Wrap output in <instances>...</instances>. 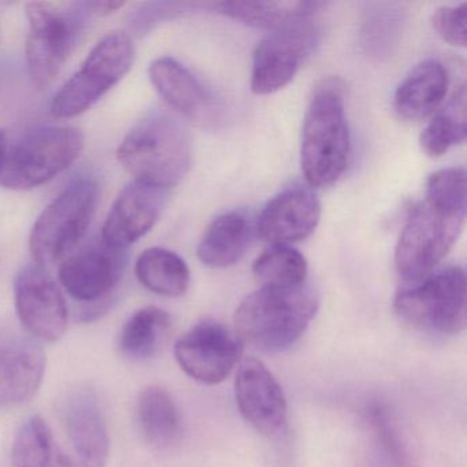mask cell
<instances>
[{"label":"cell","instance_id":"obj_3","mask_svg":"<svg viewBox=\"0 0 467 467\" xmlns=\"http://www.w3.org/2000/svg\"><path fill=\"white\" fill-rule=\"evenodd\" d=\"M117 158L135 177V182L166 191L187 176L192 149L182 125L171 117L157 113L141 119L125 136Z\"/></svg>","mask_w":467,"mask_h":467},{"label":"cell","instance_id":"obj_17","mask_svg":"<svg viewBox=\"0 0 467 467\" xmlns=\"http://www.w3.org/2000/svg\"><path fill=\"white\" fill-rule=\"evenodd\" d=\"M45 373V352L36 341L0 333V409L31 400L42 387Z\"/></svg>","mask_w":467,"mask_h":467},{"label":"cell","instance_id":"obj_27","mask_svg":"<svg viewBox=\"0 0 467 467\" xmlns=\"http://www.w3.org/2000/svg\"><path fill=\"white\" fill-rule=\"evenodd\" d=\"M171 327V317L158 307H146L136 311L119 335V349L124 357L132 360H144L154 357Z\"/></svg>","mask_w":467,"mask_h":467},{"label":"cell","instance_id":"obj_14","mask_svg":"<svg viewBox=\"0 0 467 467\" xmlns=\"http://www.w3.org/2000/svg\"><path fill=\"white\" fill-rule=\"evenodd\" d=\"M234 396L242 417L261 434L275 436L288 415L285 393L262 360L245 358L234 379Z\"/></svg>","mask_w":467,"mask_h":467},{"label":"cell","instance_id":"obj_22","mask_svg":"<svg viewBox=\"0 0 467 467\" xmlns=\"http://www.w3.org/2000/svg\"><path fill=\"white\" fill-rule=\"evenodd\" d=\"M251 228L240 213H226L215 218L202 236L198 258L206 266L225 269L237 264L250 244Z\"/></svg>","mask_w":467,"mask_h":467},{"label":"cell","instance_id":"obj_13","mask_svg":"<svg viewBox=\"0 0 467 467\" xmlns=\"http://www.w3.org/2000/svg\"><path fill=\"white\" fill-rule=\"evenodd\" d=\"M16 310L34 338L56 343L69 322L67 302L54 278L39 265H26L16 275Z\"/></svg>","mask_w":467,"mask_h":467},{"label":"cell","instance_id":"obj_8","mask_svg":"<svg viewBox=\"0 0 467 467\" xmlns=\"http://www.w3.org/2000/svg\"><path fill=\"white\" fill-rule=\"evenodd\" d=\"M133 57L132 40L124 32H111L103 37L54 98V116L73 119L86 113L128 75Z\"/></svg>","mask_w":467,"mask_h":467},{"label":"cell","instance_id":"obj_30","mask_svg":"<svg viewBox=\"0 0 467 467\" xmlns=\"http://www.w3.org/2000/svg\"><path fill=\"white\" fill-rule=\"evenodd\" d=\"M362 417L377 451L389 467H410L406 445L401 441L389 410L379 401H371L363 407Z\"/></svg>","mask_w":467,"mask_h":467},{"label":"cell","instance_id":"obj_18","mask_svg":"<svg viewBox=\"0 0 467 467\" xmlns=\"http://www.w3.org/2000/svg\"><path fill=\"white\" fill-rule=\"evenodd\" d=\"M64 420L80 467H108L110 439L97 396L91 390L70 396Z\"/></svg>","mask_w":467,"mask_h":467},{"label":"cell","instance_id":"obj_34","mask_svg":"<svg viewBox=\"0 0 467 467\" xmlns=\"http://www.w3.org/2000/svg\"><path fill=\"white\" fill-rule=\"evenodd\" d=\"M7 149H9V146H7L6 133H5L4 130H0V171H2V165H4Z\"/></svg>","mask_w":467,"mask_h":467},{"label":"cell","instance_id":"obj_28","mask_svg":"<svg viewBox=\"0 0 467 467\" xmlns=\"http://www.w3.org/2000/svg\"><path fill=\"white\" fill-rule=\"evenodd\" d=\"M253 273L262 286L295 288L307 284L308 265L292 247H273L254 262Z\"/></svg>","mask_w":467,"mask_h":467},{"label":"cell","instance_id":"obj_9","mask_svg":"<svg viewBox=\"0 0 467 467\" xmlns=\"http://www.w3.org/2000/svg\"><path fill=\"white\" fill-rule=\"evenodd\" d=\"M29 36L26 56L32 83L39 89L47 88L69 58L78 37L76 13L45 2L26 5Z\"/></svg>","mask_w":467,"mask_h":467},{"label":"cell","instance_id":"obj_29","mask_svg":"<svg viewBox=\"0 0 467 467\" xmlns=\"http://www.w3.org/2000/svg\"><path fill=\"white\" fill-rule=\"evenodd\" d=\"M54 441L50 426L39 415L26 420L12 448L15 467H48L53 463Z\"/></svg>","mask_w":467,"mask_h":467},{"label":"cell","instance_id":"obj_32","mask_svg":"<svg viewBox=\"0 0 467 467\" xmlns=\"http://www.w3.org/2000/svg\"><path fill=\"white\" fill-rule=\"evenodd\" d=\"M86 12L95 16H110L125 6L124 2H87L83 5Z\"/></svg>","mask_w":467,"mask_h":467},{"label":"cell","instance_id":"obj_26","mask_svg":"<svg viewBox=\"0 0 467 467\" xmlns=\"http://www.w3.org/2000/svg\"><path fill=\"white\" fill-rule=\"evenodd\" d=\"M404 12L396 4H366L360 23V43L368 56L384 59L400 42Z\"/></svg>","mask_w":467,"mask_h":467},{"label":"cell","instance_id":"obj_5","mask_svg":"<svg viewBox=\"0 0 467 467\" xmlns=\"http://www.w3.org/2000/svg\"><path fill=\"white\" fill-rule=\"evenodd\" d=\"M99 201L92 177L73 180L40 214L32 228L29 250L39 266L65 261L86 237Z\"/></svg>","mask_w":467,"mask_h":467},{"label":"cell","instance_id":"obj_6","mask_svg":"<svg viewBox=\"0 0 467 467\" xmlns=\"http://www.w3.org/2000/svg\"><path fill=\"white\" fill-rule=\"evenodd\" d=\"M83 150L84 136L76 128H36L7 149L0 185L7 190L28 191L47 184L69 169Z\"/></svg>","mask_w":467,"mask_h":467},{"label":"cell","instance_id":"obj_4","mask_svg":"<svg viewBox=\"0 0 467 467\" xmlns=\"http://www.w3.org/2000/svg\"><path fill=\"white\" fill-rule=\"evenodd\" d=\"M466 218V209L425 195L407 218L395 248L399 277L415 284L436 270L452 250Z\"/></svg>","mask_w":467,"mask_h":467},{"label":"cell","instance_id":"obj_12","mask_svg":"<svg viewBox=\"0 0 467 467\" xmlns=\"http://www.w3.org/2000/svg\"><path fill=\"white\" fill-rule=\"evenodd\" d=\"M243 341L220 322L203 321L177 340L174 357L185 374L202 382H223L242 359Z\"/></svg>","mask_w":467,"mask_h":467},{"label":"cell","instance_id":"obj_25","mask_svg":"<svg viewBox=\"0 0 467 467\" xmlns=\"http://www.w3.org/2000/svg\"><path fill=\"white\" fill-rule=\"evenodd\" d=\"M466 87H458L447 105L434 113L420 133V144L428 157L439 158L463 143L467 135Z\"/></svg>","mask_w":467,"mask_h":467},{"label":"cell","instance_id":"obj_11","mask_svg":"<svg viewBox=\"0 0 467 467\" xmlns=\"http://www.w3.org/2000/svg\"><path fill=\"white\" fill-rule=\"evenodd\" d=\"M319 35L313 20H306L265 37L254 53L251 91L270 95L288 86L316 50Z\"/></svg>","mask_w":467,"mask_h":467},{"label":"cell","instance_id":"obj_31","mask_svg":"<svg viewBox=\"0 0 467 467\" xmlns=\"http://www.w3.org/2000/svg\"><path fill=\"white\" fill-rule=\"evenodd\" d=\"M431 23L436 34L448 45L466 47L467 4L440 7L434 12Z\"/></svg>","mask_w":467,"mask_h":467},{"label":"cell","instance_id":"obj_16","mask_svg":"<svg viewBox=\"0 0 467 467\" xmlns=\"http://www.w3.org/2000/svg\"><path fill=\"white\" fill-rule=\"evenodd\" d=\"M321 220V203L307 188H288L267 202L258 218L259 236L273 247L307 239Z\"/></svg>","mask_w":467,"mask_h":467},{"label":"cell","instance_id":"obj_10","mask_svg":"<svg viewBox=\"0 0 467 467\" xmlns=\"http://www.w3.org/2000/svg\"><path fill=\"white\" fill-rule=\"evenodd\" d=\"M125 265L124 251L109 247L102 240L65 259L59 267V281L70 297L87 306L86 321L108 308L111 295L121 281Z\"/></svg>","mask_w":467,"mask_h":467},{"label":"cell","instance_id":"obj_2","mask_svg":"<svg viewBox=\"0 0 467 467\" xmlns=\"http://www.w3.org/2000/svg\"><path fill=\"white\" fill-rule=\"evenodd\" d=\"M351 138L343 86L327 80L317 87L303 122L300 163L311 187L335 184L348 165Z\"/></svg>","mask_w":467,"mask_h":467},{"label":"cell","instance_id":"obj_24","mask_svg":"<svg viewBox=\"0 0 467 467\" xmlns=\"http://www.w3.org/2000/svg\"><path fill=\"white\" fill-rule=\"evenodd\" d=\"M136 275L144 288L161 296L179 297L188 291L191 273L182 256L165 248H149L136 262Z\"/></svg>","mask_w":467,"mask_h":467},{"label":"cell","instance_id":"obj_23","mask_svg":"<svg viewBox=\"0 0 467 467\" xmlns=\"http://www.w3.org/2000/svg\"><path fill=\"white\" fill-rule=\"evenodd\" d=\"M138 417L144 439L158 450H168L182 437V417L173 398L161 387L141 390Z\"/></svg>","mask_w":467,"mask_h":467},{"label":"cell","instance_id":"obj_20","mask_svg":"<svg viewBox=\"0 0 467 467\" xmlns=\"http://www.w3.org/2000/svg\"><path fill=\"white\" fill-rule=\"evenodd\" d=\"M448 91V73L437 61L420 62L401 81L393 98L400 119L423 121L441 106Z\"/></svg>","mask_w":467,"mask_h":467},{"label":"cell","instance_id":"obj_1","mask_svg":"<svg viewBox=\"0 0 467 467\" xmlns=\"http://www.w3.org/2000/svg\"><path fill=\"white\" fill-rule=\"evenodd\" d=\"M318 308V294L308 284L295 288L261 286L237 307L234 333L259 351H285L305 335Z\"/></svg>","mask_w":467,"mask_h":467},{"label":"cell","instance_id":"obj_7","mask_svg":"<svg viewBox=\"0 0 467 467\" xmlns=\"http://www.w3.org/2000/svg\"><path fill=\"white\" fill-rule=\"evenodd\" d=\"M407 324L437 335H456L466 327V275L462 266L434 270L411 286L400 289L393 302Z\"/></svg>","mask_w":467,"mask_h":467},{"label":"cell","instance_id":"obj_33","mask_svg":"<svg viewBox=\"0 0 467 467\" xmlns=\"http://www.w3.org/2000/svg\"><path fill=\"white\" fill-rule=\"evenodd\" d=\"M53 467H76V464L73 463L72 459L69 456L65 455V453L58 452L57 453L56 461H54Z\"/></svg>","mask_w":467,"mask_h":467},{"label":"cell","instance_id":"obj_15","mask_svg":"<svg viewBox=\"0 0 467 467\" xmlns=\"http://www.w3.org/2000/svg\"><path fill=\"white\" fill-rule=\"evenodd\" d=\"M166 191L133 182L124 188L106 217L102 242L125 251L146 236L162 214Z\"/></svg>","mask_w":467,"mask_h":467},{"label":"cell","instance_id":"obj_21","mask_svg":"<svg viewBox=\"0 0 467 467\" xmlns=\"http://www.w3.org/2000/svg\"><path fill=\"white\" fill-rule=\"evenodd\" d=\"M324 4L318 2H220L213 5L220 15L253 28L278 31L311 20Z\"/></svg>","mask_w":467,"mask_h":467},{"label":"cell","instance_id":"obj_19","mask_svg":"<svg viewBox=\"0 0 467 467\" xmlns=\"http://www.w3.org/2000/svg\"><path fill=\"white\" fill-rule=\"evenodd\" d=\"M149 76L158 94L171 108L192 121H209L213 97L184 65L163 57L152 62Z\"/></svg>","mask_w":467,"mask_h":467}]
</instances>
